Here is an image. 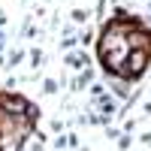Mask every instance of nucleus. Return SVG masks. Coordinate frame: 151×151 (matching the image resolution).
<instances>
[{
	"mask_svg": "<svg viewBox=\"0 0 151 151\" xmlns=\"http://www.w3.org/2000/svg\"><path fill=\"white\" fill-rule=\"evenodd\" d=\"M3 106H6V115H21V112H24V100H18V97H3Z\"/></svg>",
	"mask_w": 151,
	"mask_h": 151,
	"instance_id": "f257e3e1",
	"label": "nucleus"
}]
</instances>
